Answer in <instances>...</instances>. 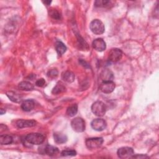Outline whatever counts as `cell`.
Masks as SVG:
<instances>
[{
    "instance_id": "1",
    "label": "cell",
    "mask_w": 159,
    "mask_h": 159,
    "mask_svg": "<svg viewBox=\"0 0 159 159\" xmlns=\"http://www.w3.org/2000/svg\"><path fill=\"white\" fill-rule=\"evenodd\" d=\"M25 140L32 145H40L44 142L45 136L40 133H30L26 135Z\"/></svg>"
},
{
    "instance_id": "2",
    "label": "cell",
    "mask_w": 159,
    "mask_h": 159,
    "mask_svg": "<svg viewBox=\"0 0 159 159\" xmlns=\"http://www.w3.org/2000/svg\"><path fill=\"white\" fill-rule=\"evenodd\" d=\"M89 28L91 32L96 35L102 34L105 30L104 24L99 19H94L92 20L89 24Z\"/></svg>"
},
{
    "instance_id": "3",
    "label": "cell",
    "mask_w": 159,
    "mask_h": 159,
    "mask_svg": "<svg viewBox=\"0 0 159 159\" xmlns=\"http://www.w3.org/2000/svg\"><path fill=\"white\" fill-rule=\"evenodd\" d=\"M91 111L97 116H103L106 111V105L100 101H95L91 106Z\"/></svg>"
},
{
    "instance_id": "4",
    "label": "cell",
    "mask_w": 159,
    "mask_h": 159,
    "mask_svg": "<svg viewBox=\"0 0 159 159\" xmlns=\"http://www.w3.org/2000/svg\"><path fill=\"white\" fill-rule=\"evenodd\" d=\"M73 130L76 132H82L85 130V122L81 117H75L71 122Z\"/></svg>"
},
{
    "instance_id": "5",
    "label": "cell",
    "mask_w": 159,
    "mask_h": 159,
    "mask_svg": "<svg viewBox=\"0 0 159 159\" xmlns=\"http://www.w3.org/2000/svg\"><path fill=\"white\" fill-rule=\"evenodd\" d=\"M86 145L89 149H95L99 147L103 143L102 137H93L86 140Z\"/></svg>"
},
{
    "instance_id": "6",
    "label": "cell",
    "mask_w": 159,
    "mask_h": 159,
    "mask_svg": "<svg viewBox=\"0 0 159 159\" xmlns=\"http://www.w3.org/2000/svg\"><path fill=\"white\" fill-rule=\"evenodd\" d=\"M117 155L120 158H129L134 155V150L129 147H122L119 148L117 152Z\"/></svg>"
},
{
    "instance_id": "7",
    "label": "cell",
    "mask_w": 159,
    "mask_h": 159,
    "mask_svg": "<svg viewBox=\"0 0 159 159\" xmlns=\"http://www.w3.org/2000/svg\"><path fill=\"white\" fill-rule=\"evenodd\" d=\"M122 57V52L119 48H112L109 53V60L111 62H117Z\"/></svg>"
},
{
    "instance_id": "8",
    "label": "cell",
    "mask_w": 159,
    "mask_h": 159,
    "mask_svg": "<svg viewBox=\"0 0 159 159\" xmlns=\"http://www.w3.org/2000/svg\"><path fill=\"white\" fill-rule=\"evenodd\" d=\"M91 127L96 131H102L106 128L107 123L102 119H95L91 123Z\"/></svg>"
},
{
    "instance_id": "9",
    "label": "cell",
    "mask_w": 159,
    "mask_h": 159,
    "mask_svg": "<svg viewBox=\"0 0 159 159\" xmlns=\"http://www.w3.org/2000/svg\"><path fill=\"white\" fill-rule=\"evenodd\" d=\"M115 87H116L115 83L112 81H103L101 84L99 86V89L102 93L109 94L112 93L114 90Z\"/></svg>"
},
{
    "instance_id": "10",
    "label": "cell",
    "mask_w": 159,
    "mask_h": 159,
    "mask_svg": "<svg viewBox=\"0 0 159 159\" xmlns=\"http://www.w3.org/2000/svg\"><path fill=\"white\" fill-rule=\"evenodd\" d=\"M92 46L93 48L98 52H102L106 48V42L101 38L94 39L92 43Z\"/></svg>"
},
{
    "instance_id": "11",
    "label": "cell",
    "mask_w": 159,
    "mask_h": 159,
    "mask_svg": "<svg viewBox=\"0 0 159 159\" xmlns=\"http://www.w3.org/2000/svg\"><path fill=\"white\" fill-rule=\"evenodd\" d=\"M37 122L34 120H24L20 119L16 122V125L18 128L31 127L36 125Z\"/></svg>"
},
{
    "instance_id": "12",
    "label": "cell",
    "mask_w": 159,
    "mask_h": 159,
    "mask_svg": "<svg viewBox=\"0 0 159 159\" xmlns=\"http://www.w3.org/2000/svg\"><path fill=\"white\" fill-rule=\"evenodd\" d=\"M101 78L103 81H112L114 78L113 73L109 69H104L101 73Z\"/></svg>"
},
{
    "instance_id": "13",
    "label": "cell",
    "mask_w": 159,
    "mask_h": 159,
    "mask_svg": "<svg viewBox=\"0 0 159 159\" xmlns=\"http://www.w3.org/2000/svg\"><path fill=\"white\" fill-rule=\"evenodd\" d=\"M35 106V102L32 99H27L21 104V108L24 111H30Z\"/></svg>"
},
{
    "instance_id": "14",
    "label": "cell",
    "mask_w": 159,
    "mask_h": 159,
    "mask_svg": "<svg viewBox=\"0 0 159 159\" xmlns=\"http://www.w3.org/2000/svg\"><path fill=\"white\" fill-rule=\"evenodd\" d=\"M53 139L55 142L57 143L58 144H61V143H64L67 141V136L66 135H65L64 134H62L61 132H55L53 134Z\"/></svg>"
},
{
    "instance_id": "15",
    "label": "cell",
    "mask_w": 159,
    "mask_h": 159,
    "mask_svg": "<svg viewBox=\"0 0 159 159\" xmlns=\"http://www.w3.org/2000/svg\"><path fill=\"white\" fill-rule=\"evenodd\" d=\"M6 95L8 97V98L14 102L19 103L22 100V96L14 91H7L6 93Z\"/></svg>"
},
{
    "instance_id": "16",
    "label": "cell",
    "mask_w": 159,
    "mask_h": 159,
    "mask_svg": "<svg viewBox=\"0 0 159 159\" xmlns=\"http://www.w3.org/2000/svg\"><path fill=\"white\" fill-rule=\"evenodd\" d=\"M44 152L48 156H55L59 153V150L55 146L47 145L44 148Z\"/></svg>"
},
{
    "instance_id": "17",
    "label": "cell",
    "mask_w": 159,
    "mask_h": 159,
    "mask_svg": "<svg viewBox=\"0 0 159 159\" xmlns=\"http://www.w3.org/2000/svg\"><path fill=\"white\" fill-rule=\"evenodd\" d=\"M75 78V74L70 71H66L62 73L61 79L67 83H72L74 81Z\"/></svg>"
},
{
    "instance_id": "18",
    "label": "cell",
    "mask_w": 159,
    "mask_h": 159,
    "mask_svg": "<svg viewBox=\"0 0 159 159\" xmlns=\"http://www.w3.org/2000/svg\"><path fill=\"white\" fill-rule=\"evenodd\" d=\"M18 88L23 91H32L34 89V86L31 83L26 81H23L19 83Z\"/></svg>"
},
{
    "instance_id": "19",
    "label": "cell",
    "mask_w": 159,
    "mask_h": 159,
    "mask_svg": "<svg viewBox=\"0 0 159 159\" xmlns=\"http://www.w3.org/2000/svg\"><path fill=\"white\" fill-rule=\"evenodd\" d=\"M55 47L56 51L59 55H63L66 50V47L61 41H57L55 44Z\"/></svg>"
},
{
    "instance_id": "20",
    "label": "cell",
    "mask_w": 159,
    "mask_h": 159,
    "mask_svg": "<svg viewBox=\"0 0 159 159\" xmlns=\"http://www.w3.org/2000/svg\"><path fill=\"white\" fill-rule=\"evenodd\" d=\"M65 91H66V87L65 86V85L62 83L58 82L57 83L55 86L53 88L52 91V93L53 94H58L65 92Z\"/></svg>"
},
{
    "instance_id": "21",
    "label": "cell",
    "mask_w": 159,
    "mask_h": 159,
    "mask_svg": "<svg viewBox=\"0 0 159 159\" xmlns=\"http://www.w3.org/2000/svg\"><path fill=\"white\" fill-rule=\"evenodd\" d=\"M114 1H107V0H98L94 2V5L96 7H109L111 6H112Z\"/></svg>"
},
{
    "instance_id": "22",
    "label": "cell",
    "mask_w": 159,
    "mask_h": 159,
    "mask_svg": "<svg viewBox=\"0 0 159 159\" xmlns=\"http://www.w3.org/2000/svg\"><path fill=\"white\" fill-rule=\"evenodd\" d=\"M77 39H78V45L79 46V48L81 49V50L89 49L88 44L80 35H77Z\"/></svg>"
},
{
    "instance_id": "23",
    "label": "cell",
    "mask_w": 159,
    "mask_h": 159,
    "mask_svg": "<svg viewBox=\"0 0 159 159\" xmlns=\"http://www.w3.org/2000/svg\"><path fill=\"white\" fill-rule=\"evenodd\" d=\"M78 112V105L76 104H73L70 106L66 109V114L70 116H75Z\"/></svg>"
},
{
    "instance_id": "24",
    "label": "cell",
    "mask_w": 159,
    "mask_h": 159,
    "mask_svg": "<svg viewBox=\"0 0 159 159\" xmlns=\"http://www.w3.org/2000/svg\"><path fill=\"white\" fill-rule=\"evenodd\" d=\"M12 137L9 135H1L0 136V143L1 145H8L12 142Z\"/></svg>"
},
{
    "instance_id": "25",
    "label": "cell",
    "mask_w": 159,
    "mask_h": 159,
    "mask_svg": "<svg viewBox=\"0 0 159 159\" xmlns=\"http://www.w3.org/2000/svg\"><path fill=\"white\" fill-rule=\"evenodd\" d=\"M48 14H49V16L54 19L60 20L61 18V14L55 9H53V8L50 9L48 11Z\"/></svg>"
},
{
    "instance_id": "26",
    "label": "cell",
    "mask_w": 159,
    "mask_h": 159,
    "mask_svg": "<svg viewBox=\"0 0 159 159\" xmlns=\"http://www.w3.org/2000/svg\"><path fill=\"white\" fill-rule=\"evenodd\" d=\"M61 155L63 157H69V156H75L76 152L74 150H65L61 152Z\"/></svg>"
},
{
    "instance_id": "27",
    "label": "cell",
    "mask_w": 159,
    "mask_h": 159,
    "mask_svg": "<svg viewBox=\"0 0 159 159\" xmlns=\"http://www.w3.org/2000/svg\"><path fill=\"white\" fill-rule=\"evenodd\" d=\"M58 72L57 69H51L48 71L47 75L48 78L53 79V78H55L58 76Z\"/></svg>"
},
{
    "instance_id": "28",
    "label": "cell",
    "mask_w": 159,
    "mask_h": 159,
    "mask_svg": "<svg viewBox=\"0 0 159 159\" xmlns=\"http://www.w3.org/2000/svg\"><path fill=\"white\" fill-rule=\"evenodd\" d=\"M45 83H46L45 80L43 78H40L36 81L35 85L39 87H43L45 85Z\"/></svg>"
},
{
    "instance_id": "29",
    "label": "cell",
    "mask_w": 159,
    "mask_h": 159,
    "mask_svg": "<svg viewBox=\"0 0 159 159\" xmlns=\"http://www.w3.org/2000/svg\"><path fill=\"white\" fill-rule=\"evenodd\" d=\"M132 158H148V156L144 155L142 154L140 155H133Z\"/></svg>"
},
{
    "instance_id": "30",
    "label": "cell",
    "mask_w": 159,
    "mask_h": 159,
    "mask_svg": "<svg viewBox=\"0 0 159 159\" xmlns=\"http://www.w3.org/2000/svg\"><path fill=\"white\" fill-rule=\"evenodd\" d=\"M42 2H43L44 4H45L46 6H49V5L51 4L52 1H42Z\"/></svg>"
},
{
    "instance_id": "31",
    "label": "cell",
    "mask_w": 159,
    "mask_h": 159,
    "mask_svg": "<svg viewBox=\"0 0 159 159\" xmlns=\"http://www.w3.org/2000/svg\"><path fill=\"white\" fill-rule=\"evenodd\" d=\"M5 112H6V111H5V110H4L3 109H2V108H1V109H0V113H1V115L4 114Z\"/></svg>"
}]
</instances>
